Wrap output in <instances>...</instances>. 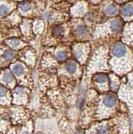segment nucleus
Segmentation results:
<instances>
[{
  "label": "nucleus",
  "instance_id": "3",
  "mask_svg": "<svg viewBox=\"0 0 133 134\" xmlns=\"http://www.w3.org/2000/svg\"><path fill=\"white\" fill-rule=\"evenodd\" d=\"M122 14L126 17H131L133 15V6L131 4H127L122 7Z\"/></svg>",
  "mask_w": 133,
  "mask_h": 134
},
{
  "label": "nucleus",
  "instance_id": "11",
  "mask_svg": "<svg viewBox=\"0 0 133 134\" xmlns=\"http://www.w3.org/2000/svg\"><path fill=\"white\" fill-rule=\"evenodd\" d=\"M13 57H14V53H13V51H12V50H7L3 53V58L6 60L10 61L13 59Z\"/></svg>",
  "mask_w": 133,
  "mask_h": 134
},
{
  "label": "nucleus",
  "instance_id": "15",
  "mask_svg": "<svg viewBox=\"0 0 133 134\" xmlns=\"http://www.w3.org/2000/svg\"><path fill=\"white\" fill-rule=\"evenodd\" d=\"M8 43H9L13 47H17L20 44V41L19 40H16V39H12V40H10V41H8Z\"/></svg>",
  "mask_w": 133,
  "mask_h": 134
},
{
  "label": "nucleus",
  "instance_id": "7",
  "mask_svg": "<svg viewBox=\"0 0 133 134\" xmlns=\"http://www.w3.org/2000/svg\"><path fill=\"white\" fill-rule=\"evenodd\" d=\"M12 71H13V73H14L16 75L19 76V75H21L22 73H23L24 68H23V66L21 65V64H16L12 68Z\"/></svg>",
  "mask_w": 133,
  "mask_h": 134
},
{
  "label": "nucleus",
  "instance_id": "20",
  "mask_svg": "<svg viewBox=\"0 0 133 134\" xmlns=\"http://www.w3.org/2000/svg\"><path fill=\"white\" fill-rule=\"evenodd\" d=\"M7 94V89L4 88L3 86H1V97L3 98V96Z\"/></svg>",
  "mask_w": 133,
  "mask_h": 134
},
{
  "label": "nucleus",
  "instance_id": "18",
  "mask_svg": "<svg viewBox=\"0 0 133 134\" xmlns=\"http://www.w3.org/2000/svg\"><path fill=\"white\" fill-rule=\"evenodd\" d=\"M62 27L60 26H55V27L54 28V35H60L61 33H62Z\"/></svg>",
  "mask_w": 133,
  "mask_h": 134
},
{
  "label": "nucleus",
  "instance_id": "16",
  "mask_svg": "<svg viewBox=\"0 0 133 134\" xmlns=\"http://www.w3.org/2000/svg\"><path fill=\"white\" fill-rule=\"evenodd\" d=\"M76 57L78 59H82L84 57V52L82 51L81 49H78L76 50Z\"/></svg>",
  "mask_w": 133,
  "mask_h": 134
},
{
  "label": "nucleus",
  "instance_id": "13",
  "mask_svg": "<svg viewBox=\"0 0 133 134\" xmlns=\"http://www.w3.org/2000/svg\"><path fill=\"white\" fill-rule=\"evenodd\" d=\"M77 32L79 35H84V34H86V26H83V25L78 26L77 27Z\"/></svg>",
  "mask_w": 133,
  "mask_h": 134
},
{
  "label": "nucleus",
  "instance_id": "21",
  "mask_svg": "<svg viewBox=\"0 0 133 134\" xmlns=\"http://www.w3.org/2000/svg\"><path fill=\"white\" fill-rule=\"evenodd\" d=\"M21 134H30V132L29 131H27V130H26V131H23L21 132Z\"/></svg>",
  "mask_w": 133,
  "mask_h": 134
},
{
  "label": "nucleus",
  "instance_id": "2",
  "mask_svg": "<svg viewBox=\"0 0 133 134\" xmlns=\"http://www.w3.org/2000/svg\"><path fill=\"white\" fill-rule=\"evenodd\" d=\"M103 103L106 107H108V108H113V107H114L117 105L118 100L115 96L109 94V95H106L104 97Z\"/></svg>",
  "mask_w": 133,
  "mask_h": 134
},
{
  "label": "nucleus",
  "instance_id": "9",
  "mask_svg": "<svg viewBox=\"0 0 133 134\" xmlns=\"http://www.w3.org/2000/svg\"><path fill=\"white\" fill-rule=\"evenodd\" d=\"M20 9L21 11H24V12H27L30 9V7H31V5H30V3H28V2H24V3H21L20 4Z\"/></svg>",
  "mask_w": 133,
  "mask_h": 134
},
{
  "label": "nucleus",
  "instance_id": "8",
  "mask_svg": "<svg viewBox=\"0 0 133 134\" xmlns=\"http://www.w3.org/2000/svg\"><path fill=\"white\" fill-rule=\"evenodd\" d=\"M66 69L69 73H74L77 70V65L74 62H68L66 65Z\"/></svg>",
  "mask_w": 133,
  "mask_h": 134
},
{
  "label": "nucleus",
  "instance_id": "23",
  "mask_svg": "<svg viewBox=\"0 0 133 134\" xmlns=\"http://www.w3.org/2000/svg\"><path fill=\"white\" fill-rule=\"evenodd\" d=\"M119 1H122V0H119Z\"/></svg>",
  "mask_w": 133,
  "mask_h": 134
},
{
  "label": "nucleus",
  "instance_id": "12",
  "mask_svg": "<svg viewBox=\"0 0 133 134\" xmlns=\"http://www.w3.org/2000/svg\"><path fill=\"white\" fill-rule=\"evenodd\" d=\"M106 12H107V13L109 16H113L117 12V7L115 6H113V5H110L107 7Z\"/></svg>",
  "mask_w": 133,
  "mask_h": 134
},
{
  "label": "nucleus",
  "instance_id": "10",
  "mask_svg": "<svg viewBox=\"0 0 133 134\" xmlns=\"http://www.w3.org/2000/svg\"><path fill=\"white\" fill-rule=\"evenodd\" d=\"M3 81L6 83H11L13 81V77L12 76V74L6 73L3 76Z\"/></svg>",
  "mask_w": 133,
  "mask_h": 134
},
{
  "label": "nucleus",
  "instance_id": "5",
  "mask_svg": "<svg viewBox=\"0 0 133 134\" xmlns=\"http://www.w3.org/2000/svg\"><path fill=\"white\" fill-rule=\"evenodd\" d=\"M95 134H109L108 128L105 125H98L95 128Z\"/></svg>",
  "mask_w": 133,
  "mask_h": 134
},
{
  "label": "nucleus",
  "instance_id": "17",
  "mask_svg": "<svg viewBox=\"0 0 133 134\" xmlns=\"http://www.w3.org/2000/svg\"><path fill=\"white\" fill-rule=\"evenodd\" d=\"M8 7L5 5H1V16L3 17V16H6L8 12Z\"/></svg>",
  "mask_w": 133,
  "mask_h": 134
},
{
  "label": "nucleus",
  "instance_id": "6",
  "mask_svg": "<svg viewBox=\"0 0 133 134\" xmlns=\"http://www.w3.org/2000/svg\"><path fill=\"white\" fill-rule=\"evenodd\" d=\"M107 75L103 74V73H99V74H97L95 77V81L97 82H99V83H104L107 82Z\"/></svg>",
  "mask_w": 133,
  "mask_h": 134
},
{
  "label": "nucleus",
  "instance_id": "4",
  "mask_svg": "<svg viewBox=\"0 0 133 134\" xmlns=\"http://www.w3.org/2000/svg\"><path fill=\"white\" fill-rule=\"evenodd\" d=\"M110 27L112 29V30L115 31V32H118V31H120V30L122 29V22L118 19L113 20L111 22Z\"/></svg>",
  "mask_w": 133,
  "mask_h": 134
},
{
  "label": "nucleus",
  "instance_id": "14",
  "mask_svg": "<svg viewBox=\"0 0 133 134\" xmlns=\"http://www.w3.org/2000/svg\"><path fill=\"white\" fill-rule=\"evenodd\" d=\"M57 58L59 60H64L66 59V53L64 51H59L57 53Z\"/></svg>",
  "mask_w": 133,
  "mask_h": 134
},
{
  "label": "nucleus",
  "instance_id": "1",
  "mask_svg": "<svg viewBox=\"0 0 133 134\" xmlns=\"http://www.w3.org/2000/svg\"><path fill=\"white\" fill-rule=\"evenodd\" d=\"M127 50L126 46L122 44H116L112 48V53L113 55L117 58H121L126 55Z\"/></svg>",
  "mask_w": 133,
  "mask_h": 134
},
{
  "label": "nucleus",
  "instance_id": "22",
  "mask_svg": "<svg viewBox=\"0 0 133 134\" xmlns=\"http://www.w3.org/2000/svg\"><path fill=\"white\" fill-rule=\"evenodd\" d=\"M76 134H83L81 131H78V132H77V133Z\"/></svg>",
  "mask_w": 133,
  "mask_h": 134
},
{
  "label": "nucleus",
  "instance_id": "19",
  "mask_svg": "<svg viewBox=\"0 0 133 134\" xmlns=\"http://www.w3.org/2000/svg\"><path fill=\"white\" fill-rule=\"evenodd\" d=\"M15 92L16 94H24L25 92V89L22 88V87H17L16 90H15Z\"/></svg>",
  "mask_w": 133,
  "mask_h": 134
}]
</instances>
